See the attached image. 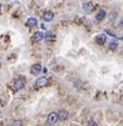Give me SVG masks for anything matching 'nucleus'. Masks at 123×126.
<instances>
[{
    "mask_svg": "<svg viewBox=\"0 0 123 126\" xmlns=\"http://www.w3.org/2000/svg\"><path fill=\"white\" fill-rule=\"evenodd\" d=\"M83 8H84V10H85L87 13H91V11H93V9H94V4H93L92 1H85V3L83 4Z\"/></svg>",
    "mask_w": 123,
    "mask_h": 126,
    "instance_id": "nucleus-7",
    "label": "nucleus"
},
{
    "mask_svg": "<svg viewBox=\"0 0 123 126\" xmlns=\"http://www.w3.org/2000/svg\"><path fill=\"white\" fill-rule=\"evenodd\" d=\"M57 115H58V120H60V121H65L69 116L68 111H65V110H60L59 112H57Z\"/></svg>",
    "mask_w": 123,
    "mask_h": 126,
    "instance_id": "nucleus-6",
    "label": "nucleus"
},
{
    "mask_svg": "<svg viewBox=\"0 0 123 126\" xmlns=\"http://www.w3.org/2000/svg\"><path fill=\"white\" fill-rule=\"evenodd\" d=\"M0 10H1V4H0Z\"/></svg>",
    "mask_w": 123,
    "mask_h": 126,
    "instance_id": "nucleus-18",
    "label": "nucleus"
},
{
    "mask_svg": "<svg viewBox=\"0 0 123 126\" xmlns=\"http://www.w3.org/2000/svg\"><path fill=\"white\" fill-rule=\"evenodd\" d=\"M57 121H58V115H57V112H50V114L47 116V122L50 124V125L55 124Z\"/></svg>",
    "mask_w": 123,
    "mask_h": 126,
    "instance_id": "nucleus-3",
    "label": "nucleus"
},
{
    "mask_svg": "<svg viewBox=\"0 0 123 126\" xmlns=\"http://www.w3.org/2000/svg\"><path fill=\"white\" fill-rule=\"evenodd\" d=\"M53 17H54V14H53L51 11H45V13L43 14V19H44L45 21H51Z\"/></svg>",
    "mask_w": 123,
    "mask_h": 126,
    "instance_id": "nucleus-9",
    "label": "nucleus"
},
{
    "mask_svg": "<svg viewBox=\"0 0 123 126\" xmlns=\"http://www.w3.org/2000/svg\"><path fill=\"white\" fill-rule=\"evenodd\" d=\"M105 40H107L105 34H99L98 36L96 38V41H97V44H99V45H103V44L105 43Z\"/></svg>",
    "mask_w": 123,
    "mask_h": 126,
    "instance_id": "nucleus-8",
    "label": "nucleus"
},
{
    "mask_svg": "<svg viewBox=\"0 0 123 126\" xmlns=\"http://www.w3.org/2000/svg\"><path fill=\"white\" fill-rule=\"evenodd\" d=\"M105 14H107V13H105V10H100V11H99V13L97 14V16H96V19H97L98 21L103 20L104 17H105Z\"/></svg>",
    "mask_w": 123,
    "mask_h": 126,
    "instance_id": "nucleus-10",
    "label": "nucleus"
},
{
    "mask_svg": "<svg viewBox=\"0 0 123 126\" xmlns=\"http://www.w3.org/2000/svg\"><path fill=\"white\" fill-rule=\"evenodd\" d=\"M116 47H117V43H116V41H112L111 45H109V49H111V50H116Z\"/></svg>",
    "mask_w": 123,
    "mask_h": 126,
    "instance_id": "nucleus-13",
    "label": "nucleus"
},
{
    "mask_svg": "<svg viewBox=\"0 0 123 126\" xmlns=\"http://www.w3.org/2000/svg\"><path fill=\"white\" fill-rule=\"evenodd\" d=\"M88 126H98V125H97V124H96L94 121H91V122H89V125H88Z\"/></svg>",
    "mask_w": 123,
    "mask_h": 126,
    "instance_id": "nucleus-15",
    "label": "nucleus"
},
{
    "mask_svg": "<svg viewBox=\"0 0 123 126\" xmlns=\"http://www.w3.org/2000/svg\"><path fill=\"white\" fill-rule=\"evenodd\" d=\"M0 106H1V100H0Z\"/></svg>",
    "mask_w": 123,
    "mask_h": 126,
    "instance_id": "nucleus-17",
    "label": "nucleus"
},
{
    "mask_svg": "<svg viewBox=\"0 0 123 126\" xmlns=\"http://www.w3.org/2000/svg\"><path fill=\"white\" fill-rule=\"evenodd\" d=\"M11 126H23V122L20 120H15V121H13Z\"/></svg>",
    "mask_w": 123,
    "mask_h": 126,
    "instance_id": "nucleus-12",
    "label": "nucleus"
},
{
    "mask_svg": "<svg viewBox=\"0 0 123 126\" xmlns=\"http://www.w3.org/2000/svg\"><path fill=\"white\" fill-rule=\"evenodd\" d=\"M119 26H121V28H123V20H122V21L119 23Z\"/></svg>",
    "mask_w": 123,
    "mask_h": 126,
    "instance_id": "nucleus-16",
    "label": "nucleus"
},
{
    "mask_svg": "<svg viewBox=\"0 0 123 126\" xmlns=\"http://www.w3.org/2000/svg\"><path fill=\"white\" fill-rule=\"evenodd\" d=\"M44 39H45V34H44V32H42V31H38V32H35V34L33 35L31 41L38 43V41H42V40H44Z\"/></svg>",
    "mask_w": 123,
    "mask_h": 126,
    "instance_id": "nucleus-2",
    "label": "nucleus"
},
{
    "mask_svg": "<svg viewBox=\"0 0 123 126\" xmlns=\"http://www.w3.org/2000/svg\"><path fill=\"white\" fill-rule=\"evenodd\" d=\"M47 84H48V80H47V78H40V79H38L37 81H35V89H40V87H44V86H47Z\"/></svg>",
    "mask_w": 123,
    "mask_h": 126,
    "instance_id": "nucleus-4",
    "label": "nucleus"
},
{
    "mask_svg": "<svg viewBox=\"0 0 123 126\" xmlns=\"http://www.w3.org/2000/svg\"><path fill=\"white\" fill-rule=\"evenodd\" d=\"M26 25L30 26V28L35 26V25H37V19H35V17H29L28 21H26Z\"/></svg>",
    "mask_w": 123,
    "mask_h": 126,
    "instance_id": "nucleus-11",
    "label": "nucleus"
},
{
    "mask_svg": "<svg viewBox=\"0 0 123 126\" xmlns=\"http://www.w3.org/2000/svg\"><path fill=\"white\" fill-rule=\"evenodd\" d=\"M23 87H24V80L23 79H16L11 82L13 91H19V90H22Z\"/></svg>",
    "mask_w": 123,
    "mask_h": 126,
    "instance_id": "nucleus-1",
    "label": "nucleus"
},
{
    "mask_svg": "<svg viewBox=\"0 0 123 126\" xmlns=\"http://www.w3.org/2000/svg\"><path fill=\"white\" fill-rule=\"evenodd\" d=\"M40 71H42V65L40 64H34L30 69V73L33 75H39L40 74Z\"/></svg>",
    "mask_w": 123,
    "mask_h": 126,
    "instance_id": "nucleus-5",
    "label": "nucleus"
},
{
    "mask_svg": "<svg viewBox=\"0 0 123 126\" xmlns=\"http://www.w3.org/2000/svg\"><path fill=\"white\" fill-rule=\"evenodd\" d=\"M53 36H54V35H53L51 32H47V34H45V39H47V40H50Z\"/></svg>",
    "mask_w": 123,
    "mask_h": 126,
    "instance_id": "nucleus-14",
    "label": "nucleus"
}]
</instances>
